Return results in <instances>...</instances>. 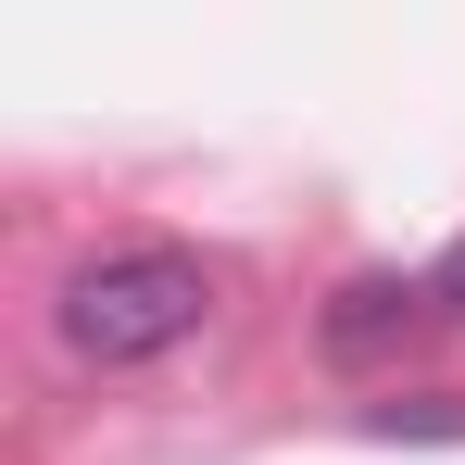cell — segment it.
I'll return each mask as SVG.
<instances>
[{
  "label": "cell",
  "mask_w": 465,
  "mask_h": 465,
  "mask_svg": "<svg viewBox=\"0 0 465 465\" xmlns=\"http://www.w3.org/2000/svg\"><path fill=\"white\" fill-rule=\"evenodd\" d=\"M214 327V264L202 252H176V239H126V252H88L76 277L51 290V340L101 365V378H126V365H163V352H189Z\"/></svg>",
  "instance_id": "cell-1"
},
{
  "label": "cell",
  "mask_w": 465,
  "mask_h": 465,
  "mask_svg": "<svg viewBox=\"0 0 465 465\" xmlns=\"http://www.w3.org/2000/svg\"><path fill=\"white\" fill-rule=\"evenodd\" d=\"M428 314H440V290H415V277H352V290L327 302V352L365 365V352H390V340H415Z\"/></svg>",
  "instance_id": "cell-2"
},
{
  "label": "cell",
  "mask_w": 465,
  "mask_h": 465,
  "mask_svg": "<svg viewBox=\"0 0 465 465\" xmlns=\"http://www.w3.org/2000/svg\"><path fill=\"white\" fill-rule=\"evenodd\" d=\"M365 428L378 440H402V428L415 440H465V402H365Z\"/></svg>",
  "instance_id": "cell-3"
},
{
  "label": "cell",
  "mask_w": 465,
  "mask_h": 465,
  "mask_svg": "<svg viewBox=\"0 0 465 465\" xmlns=\"http://www.w3.org/2000/svg\"><path fill=\"white\" fill-rule=\"evenodd\" d=\"M428 290H440V314H465V239L440 252V277H428Z\"/></svg>",
  "instance_id": "cell-4"
}]
</instances>
